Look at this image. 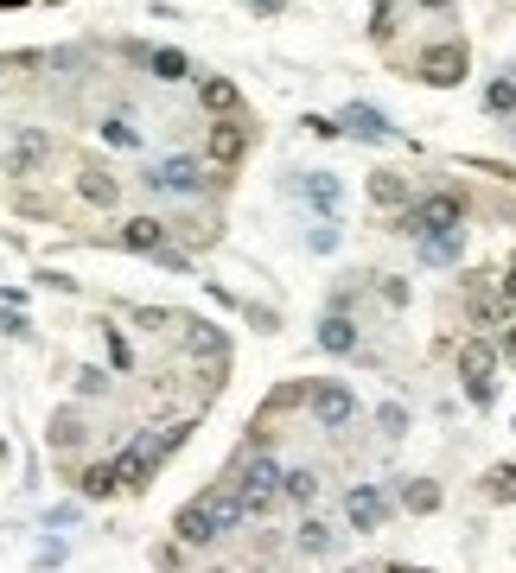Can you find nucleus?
<instances>
[{"label":"nucleus","mask_w":516,"mask_h":573,"mask_svg":"<svg viewBox=\"0 0 516 573\" xmlns=\"http://www.w3.org/2000/svg\"><path fill=\"white\" fill-rule=\"evenodd\" d=\"M185 433H192V427L179 421V427H160V433H147V440H134L128 453L115 459V472H122V491H147L153 472H160V459H172V453L185 446Z\"/></svg>","instance_id":"obj_1"},{"label":"nucleus","mask_w":516,"mask_h":573,"mask_svg":"<svg viewBox=\"0 0 516 573\" xmlns=\"http://www.w3.org/2000/svg\"><path fill=\"white\" fill-rule=\"evenodd\" d=\"M223 179H230L223 166H204V160H192V153H166V160L147 172V185L166 191V198H204V191L223 185Z\"/></svg>","instance_id":"obj_2"},{"label":"nucleus","mask_w":516,"mask_h":573,"mask_svg":"<svg viewBox=\"0 0 516 573\" xmlns=\"http://www.w3.org/2000/svg\"><path fill=\"white\" fill-rule=\"evenodd\" d=\"M459 223H466V198L459 191H427L421 204H408L402 211V223H395V236H453Z\"/></svg>","instance_id":"obj_3"},{"label":"nucleus","mask_w":516,"mask_h":573,"mask_svg":"<svg viewBox=\"0 0 516 573\" xmlns=\"http://www.w3.org/2000/svg\"><path fill=\"white\" fill-rule=\"evenodd\" d=\"M466 39H434L421 45L415 58H408V71H415V83H434V90H453V83H466Z\"/></svg>","instance_id":"obj_4"},{"label":"nucleus","mask_w":516,"mask_h":573,"mask_svg":"<svg viewBox=\"0 0 516 573\" xmlns=\"http://www.w3.org/2000/svg\"><path fill=\"white\" fill-rule=\"evenodd\" d=\"M281 478H287V465H281V459H268V453L243 459V472H236L243 510H249V516H268V510H274V497H281Z\"/></svg>","instance_id":"obj_5"},{"label":"nucleus","mask_w":516,"mask_h":573,"mask_svg":"<svg viewBox=\"0 0 516 573\" xmlns=\"http://www.w3.org/2000/svg\"><path fill=\"white\" fill-rule=\"evenodd\" d=\"M459 382H466V402L472 408H491V395H497V351H491V338H466V344H459Z\"/></svg>","instance_id":"obj_6"},{"label":"nucleus","mask_w":516,"mask_h":573,"mask_svg":"<svg viewBox=\"0 0 516 573\" xmlns=\"http://www.w3.org/2000/svg\"><path fill=\"white\" fill-rule=\"evenodd\" d=\"M466 312H472V319L478 325H497V319H510V293H504V274H497V268H478L472 274V281H466Z\"/></svg>","instance_id":"obj_7"},{"label":"nucleus","mask_w":516,"mask_h":573,"mask_svg":"<svg viewBox=\"0 0 516 573\" xmlns=\"http://www.w3.org/2000/svg\"><path fill=\"white\" fill-rule=\"evenodd\" d=\"M306 408H313V421H319L325 433H344V427H351V414H357V395L344 389V382H313Z\"/></svg>","instance_id":"obj_8"},{"label":"nucleus","mask_w":516,"mask_h":573,"mask_svg":"<svg viewBox=\"0 0 516 573\" xmlns=\"http://www.w3.org/2000/svg\"><path fill=\"white\" fill-rule=\"evenodd\" d=\"M383 516H389V497L376 491V484H351V491H344V523H351L357 535H376Z\"/></svg>","instance_id":"obj_9"},{"label":"nucleus","mask_w":516,"mask_h":573,"mask_svg":"<svg viewBox=\"0 0 516 573\" xmlns=\"http://www.w3.org/2000/svg\"><path fill=\"white\" fill-rule=\"evenodd\" d=\"M204 153H211V166L236 172V166H243V153H249V134H243V121H236V115L211 121V141H204Z\"/></svg>","instance_id":"obj_10"},{"label":"nucleus","mask_w":516,"mask_h":573,"mask_svg":"<svg viewBox=\"0 0 516 573\" xmlns=\"http://www.w3.org/2000/svg\"><path fill=\"white\" fill-rule=\"evenodd\" d=\"M338 134H351V141H383L389 115H376L370 102H344V109H338Z\"/></svg>","instance_id":"obj_11"},{"label":"nucleus","mask_w":516,"mask_h":573,"mask_svg":"<svg viewBox=\"0 0 516 573\" xmlns=\"http://www.w3.org/2000/svg\"><path fill=\"white\" fill-rule=\"evenodd\" d=\"M166 236H172V230H166V217H147V211L122 223V249H134V255H160V249H166Z\"/></svg>","instance_id":"obj_12"},{"label":"nucleus","mask_w":516,"mask_h":573,"mask_svg":"<svg viewBox=\"0 0 516 573\" xmlns=\"http://www.w3.org/2000/svg\"><path fill=\"white\" fill-rule=\"evenodd\" d=\"M134 64H147L160 83H185V77H192V58H185V51H172V45H153V51L134 45Z\"/></svg>","instance_id":"obj_13"},{"label":"nucleus","mask_w":516,"mask_h":573,"mask_svg":"<svg viewBox=\"0 0 516 573\" xmlns=\"http://www.w3.org/2000/svg\"><path fill=\"white\" fill-rule=\"evenodd\" d=\"M204 510H211L217 535H236V529L249 523V510H243V491H236V484H223V491H204Z\"/></svg>","instance_id":"obj_14"},{"label":"nucleus","mask_w":516,"mask_h":573,"mask_svg":"<svg viewBox=\"0 0 516 573\" xmlns=\"http://www.w3.org/2000/svg\"><path fill=\"white\" fill-rule=\"evenodd\" d=\"M172 535H179L185 548H211V542H217V523H211V510H204V497L185 503V510L172 516Z\"/></svg>","instance_id":"obj_15"},{"label":"nucleus","mask_w":516,"mask_h":573,"mask_svg":"<svg viewBox=\"0 0 516 573\" xmlns=\"http://www.w3.org/2000/svg\"><path fill=\"white\" fill-rule=\"evenodd\" d=\"M198 102H204V115H211V121H223V115L243 109V96H236L230 77H198Z\"/></svg>","instance_id":"obj_16"},{"label":"nucleus","mask_w":516,"mask_h":573,"mask_svg":"<svg viewBox=\"0 0 516 573\" xmlns=\"http://www.w3.org/2000/svg\"><path fill=\"white\" fill-rule=\"evenodd\" d=\"M51 160V141H45V134H20V141H13V153H7V179H26V172L32 166H45Z\"/></svg>","instance_id":"obj_17"},{"label":"nucleus","mask_w":516,"mask_h":573,"mask_svg":"<svg viewBox=\"0 0 516 573\" xmlns=\"http://www.w3.org/2000/svg\"><path fill=\"white\" fill-rule=\"evenodd\" d=\"M319 344H325L332 357H351V351H357V325H351V312H344V306L319 319Z\"/></svg>","instance_id":"obj_18"},{"label":"nucleus","mask_w":516,"mask_h":573,"mask_svg":"<svg viewBox=\"0 0 516 573\" xmlns=\"http://www.w3.org/2000/svg\"><path fill=\"white\" fill-rule=\"evenodd\" d=\"M77 191L96 204V211H115V204H122V185H115L102 166H83V172H77Z\"/></svg>","instance_id":"obj_19"},{"label":"nucleus","mask_w":516,"mask_h":573,"mask_svg":"<svg viewBox=\"0 0 516 573\" xmlns=\"http://www.w3.org/2000/svg\"><path fill=\"white\" fill-rule=\"evenodd\" d=\"M96 134H102V147H115V153H134V147H141V128H134V115H128V109H109Z\"/></svg>","instance_id":"obj_20"},{"label":"nucleus","mask_w":516,"mask_h":573,"mask_svg":"<svg viewBox=\"0 0 516 573\" xmlns=\"http://www.w3.org/2000/svg\"><path fill=\"white\" fill-rule=\"evenodd\" d=\"M300 198L313 204L319 217H338V204H344V198H338V179H332V172H306V179H300Z\"/></svg>","instance_id":"obj_21"},{"label":"nucleus","mask_w":516,"mask_h":573,"mask_svg":"<svg viewBox=\"0 0 516 573\" xmlns=\"http://www.w3.org/2000/svg\"><path fill=\"white\" fill-rule=\"evenodd\" d=\"M179 332H185V344H192L198 357H223V332H217V325H204V319H179Z\"/></svg>","instance_id":"obj_22"},{"label":"nucleus","mask_w":516,"mask_h":573,"mask_svg":"<svg viewBox=\"0 0 516 573\" xmlns=\"http://www.w3.org/2000/svg\"><path fill=\"white\" fill-rule=\"evenodd\" d=\"M281 497L300 503V510H306V503H319V472H306V465H300V472H287L281 478Z\"/></svg>","instance_id":"obj_23"},{"label":"nucleus","mask_w":516,"mask_h":573,"mask_svg":"<svg viewBox=\"0 0 516 573\" xmlns=\"http://www.w3.org/2000/svg\"><path fill=\"white\" fill-rule=\"evenodd\" d=\"M77 491L83 497H115V491H122V472H115V465H90V472L77 478Z\"/></svg>","instance_id":"obj_24"},{"label":"nucleus","mask_w":516,"mask_h":573,"mask_svg":"<svg viewBox=\"0 0 516 573\" xmlns=\"http://www.w3.org/2000/svg\"><path fill=\"white\" fill-rule=\"evenodd\" d=\"M370 198L376 204H408V179L402 172H370Z\"/></svg>","instance_id":"obj_25"},{"label":"nucleus","mask_w":516,"mask_h":573,"mask_svg":"<svg viewBox=\"0 0 516 573\" xmlns=\"http://www.w3.org/2000/svg\"><path fill=\"white\" fill-rule=\"evenodd\" d=\"M485 115H516V83L510 77H491L485 83Z\"/></svg>","instance_id":"obj_26"},{"label":"nucleus","mask_w":516,"mask_h":573,"mask_svg":"<svg viewBox=\"0 0 516 573\" xmlns=\"http://www.w3.org/2000/svg\"><path fill=\"white\" fill-rule=\"evenodd\" d=\"M485 497L491 503H516V465H491V472H485Z\"/></svg>","instance_id":"obj_27"},{"label":"nucleus","mask_w":516,"mask_h":573,"mask_svg":"<svg viewBox=\"0 0 516 573\" xmlns=\"http://www.w3.org/2000/svg\"><path fill=\"white\" fill-rule=\"evenodd\" d=\"M402 503H408V510H415V516H434V510H440V491H434V484H427V478H408Z\"/></svg>","instance_id":"obj_28"},{"label":"nucleus","mask_w":516,"mask_h":573,"mask_svg":"<svg viewBox=\"0 0 516 573\" xmlns=\"http://www.w3.org/2000/svg\"><path fill=\"white\" fill-rule=\"evenodd\" d=\"M325 548H332V529H325L319 516H313V523H300V554H325Z\"/></svg>","instance_id":"obj_29"},{"label":"nucleus","mask_w":516,"mask_h":573,"mask_svg":"<svg viewBox=\"0 0 516 573\" xmlns=\"http://www.w3.org/2000/svg\"><path fill=\"white\" fill-rule=\"evenodd\" d=\"M306 395H313V382H287V389H274V414H281V408H306Z\"/></svg>","instance_id":"obj_30"},{"label":"nucleus","mask_w":516,"mask_h":573,"mask_svg":"<svg viewBox=\"0 0 516 573\" xmlns=\"http://www.w3.org/2000/svg\"><path fill=\"white\" fill-rule=\"evenodd\" d=\"M51 440H58V446H77V440H83V421H77L71 408H64L58 421H51Z\"/></svg>","instance_id":"obj_31"},{"label":"nucleus","mask_w":516,"mask_h":573,"mask_svg":"<svg viewBox=\"0 0 516 573\" xmlns=\"http://www.w3.org/2000/svg\"><path fill=\"white\" fill-rule=\"evenodd\" d=\"M102 338H109V363H115V370H134V344L122 332H102Z\"/></svg>","instance_id":"obj_32"},{"label":"nucleus","mask_w":516,"mask_h":573,"mask_svg":"<svg viewBox=\"0 0 516 573\" xmlns=\"http://www.w3.org/2000/svg\"><path fill=\"white\" fill-rule=\"evenodd\" d=\"M300 128H306V134H319V141H338V121H332V115H306Z\"/></svg>","instance_id":"obj_33"},{"label":"nucleus","mask_w":516,"mask_h":573,"mask_svg":"<svg viewBox=\"0 0 516 573\" xmlns=\"http://www.w3.org/2000/svg\"><path fill=\"white\" fill-rule=\"evenodd\" d=\"M77 389L83 395H109V376H102V370H77Z\"/></svg>","instance_id":"obj_34"},{"label":"nucleus","mask_w":516,"mask_h":573,"mask_svg":"<svg viewBox=\"0 0 516 573\" xmlns=\"http://www.w3.org/2000/svg\"><path fill=\"white\" fill-rule=\"evenodd\" d=\"M376 421H383V433H389V440H395V433L408 427V414H402V408H383V414H376Z\"/></svg>","instance_id":"obj_35"},{"label":"nucleus","mask_w":516,"mask_h":573,"mask_svg":"<svg viewBox=\"0 0 516 573\" xmlns=\"http://www.w3.org/2000/svg\"><path fill=\"white\" fill-rule=\"evenodd\" d=\"M504 293H510V306H516V249H510V268H504Z\"/></svg>","instance_id":"obj_36"},{"label":"nucleus","mask_w":516,"mask_h":573,"mask_svg":"<svg viewBox=\"0 0 516 573\" xmlns=\"http://www.w3.org/2000/svg\"><path fill=\"white\" fill-rule=\"evenodd\" d=\"M421 13H453V0H415Z\"/></svg>","instance_id":"obj_37"},{"label":"nucleus","mask_w":516,"mask_h":573,"mask_svg":"<svg viewBox=\"0 0 516 573\" xmlns=\"http://www.w3.org/2000/svg\"><path fill=\"white\" fill-rule=\"evenodd\" d=\"M249 7H255V13H274V7H281V0H249Z\"/></svg>","instance_id":"obj_38"},{"label":"nucleus","mask_w":516,"mask_h":573,"mask_svg":"<svg viewBox=\"0 0 516 573\" xmlns=\"http://www.w3.org/2000/svg\"><path fill=\"white\" fill-rule=\"evenodd\" d=\"M389 573H427V567H389Z\"/></svg>","instance_id":"obj_39"},{"label":"nucleus","mask_w":516,"mask_h":573,"mask_svg":"<svg viewBox=\"0 0 516 573\" xmlns=\"http://www.w3.org/2000/svg\"><path fill=\"white\" fill-rule=\"evenodd\" d=\"M7 7H26V0H0V13H7Z\"/></svg>","instance_id":"obj_40"}]
</instances>
